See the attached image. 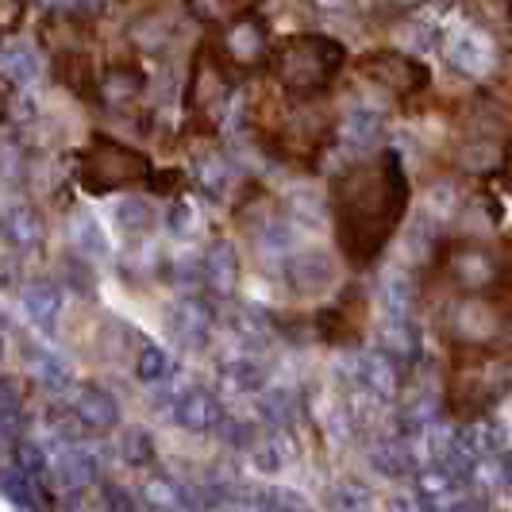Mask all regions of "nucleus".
Instances as JSON below:
<instances>
[{
    "label": "nucleus",
    "mask_w": 512,
    "mask_h": 512,
    "mask_svg": "<svg viewBox=\"0 0 512 512\" xmlns=\"http://www.w3.org/2000/svg\"><path fill=\"white\" fill-rule=\"evenodd\" d=\"M220 54L228 58V66L235 74H258L262 66H270V54H274V39H270V27L258 12H247L239 20H231L224 27V39H220Z\"/></svg>",
    "instance_id": "6e6552de"
},
{
    "label": "nucleus",
    "mask_w": 512,
    "mask_h": 512,
    "mask_svg": "<svg viewBox=\"0 0 512 512\" xmlns=\"http://www.w3.org/2000/svg\"><path fill=\"white\" fill-rule=\"evenodd\" d=\"M328 201H332L339 251L351 266L366 270L370 262L382 258L409 212L412 189L401 154L374 151L370 158L351 162L343 174H335Z\"/></svg>",
    "instance_id": "f257e3e1"
},
{
    "label": "nucleus",
    "mask_w": 512,
    "mask_h": 512,
    "mask_svg": "<svg viewBox=\"0 0 512 512\" xmlns=\"http://www.w3.org/2000/svg\"><path fill=\"white\" fill-rule=\"evenodd\" d=\"M443 274L466 297H493L505 301L512 293V262L493 251V243L462 239L443 251Z\"/></svg>",
    "instance_id": "39448f33"
},
{
    "label": "nucleus",
    "mask_w": 512,
    "mask_h": 512,
    "mask_svg": "<svg viewBox=\"0 0 512 512\" xmlns=\"http://www.w3.org/2000/svg\"><path fill=\"white\" fill-rule=\"evenodd\" d=\"M43 239H47V224H43V212L35 205H8L4 212V243L12 247V251H39L43 247Z\"/></svg>",
    "instance_id": "6ab92c4d"
},
{
    "label": "nucleus",
    "mask_w": 512,
    "mask_h": 512,
    "mask_svg": "<svg viewBox=\"0 0 512 512\" xmlns=\"http://www.w3.org/2000/svg\"><path fill=\"white\" fill-rule=\"evenodd\" d=\"M247 455H251V462H255V470H262V474H278V470L285 466L282 428H274V436L258 439Z\"/></svg>",
    "instance_id": "37998d69"
},
{
    "label": "nucleus",
    "mask_w": 512,
    "mask_h": 512,
    "mask_svg": "<svg viewBox=\"0 0 512 512\" xmlns=\"http://www.w3.org/2000/svg\"><path fill=\"white\" fill-rule=\"evenodd\" d=\"M20 308H24V316L35 328L51 332L58 324V312H62V285L51 282V278H31L20 289Z\"/></svg>",
    "instance_id": "aec40b11"
},
{
    "label": "nucleus",
    "mask_w": 512,
    "mask_h": 512,
    "mask_svg": "<svg viewBox=\"0 0 512 512\" xmlns=\"http://www.w3.org/2000/svg\"><path fill=\"white\" fill-rule=\"evenodd\" d=\"M347 66V47L335 35L320 31H297L274 43L270 70L282 85L285 97L293 101H316L335 85V77Z\"/></svg>",
    "instance_id": "f03ea898"
},
{
    "label": "nucleus",
    "mask_w": 512,
    "mask_h": 512,
    "mask_svg": "<svg viewBox=\"0 0 512 512\" xmlns=\"http://www.w3.org/2000/svg\"><path fill=\"white\" fill-rule=\"evenodd\" d=\"M147 93V74L139 70V66H112V70H104L101 77V101L112 104V108H131V104L139 101Z\"/></svg>",
    "instance_id": "bb28decb"
},
{
    "label": "nucleus",
    "mask_w": 512,
    "mask_h": 512,
    "mask_svg": "<svg viewBox=\"0 0 512 512\" xmlns=\"http://www.w3.org/2000/svg\"><path fill=\"white\" fill-rule=\"evenodd\" d=\"M220 374H224V382H228L235 393H262L266 382H270L266 362L258 359L251 347H239V351L224 355V359H220Z\"/></svg>",
    "instance_id": "393cba45"
},
{
    "label": "nucleus",
    "mask_w": 512,
    "mask_h": 512,
    "mask_svg": "<svg viewBox=\"0 0 512 512\" xmlns=\"http://www.w3.org/2000/svg\"><path fill=\"white\" fill-rule=\"evenodd\" d=\"M39 70H43V62H39L35 47H27V43H8L4 54H0V74H4V81H8L12 89L35 85Z\"/></svg>",
    "instance_id": "2f4dec72"
},
{
    "label": "nucleus",
    "mask_w": 512,
    "mask_h": 512,
    "mask_svg": "<svg viewBox=\"0 0 512 512\" xmlns=\"http://www.w3.org/2000/svg\"><path fill=\"white\" fill-rule=\"evenodd\" d=\"M231 85L235 81H231L228 58L216 51L212 43H201L197 54H193L189 77H185V108H189V116L220 124L231 104Z\"/></svg>",
    "instance_id": "423d86ee"
},
{
    "label": "nucleus",
    "mask_w": 512,
    "mask_h": 512,
    "mask_svg": "<svg viewBox=\"0 0 512 512\" xmlns=\"http://www.w3.org/2000/svg\"><path fill=\"white\" fill-rule=\"evenodd\" d=\"M54 12H62V16H85L89 8H93V0H47Z\"/></svg>",
    "instance_id": "864d4df0"
},
{
    "label": "nucleus",
    "mask_w": 512,
    "mask_h": 512,
    "mask_svg": "<svg viewBox=\"0 0 512 512\" xmlns=\"http://www.w3.org/2000/svg\"><path fill=\"white\" fill-rule=\"evenodd\" d=\"M151 174L154 166L147 154L120 143V139H108V135H93V143L77 158V181L93 197L139 189V185L151 181Z\"/></svg>",
    "instance_id": "20e7f679"
},
{
    "label": "nucleus",
    "mask_w": 512,
    "mask_h": 512,
    "mask_svg": "<svg viewBox=\"0 0 512 512\" xmlns=\"http://www.w3.org/2000/svg\"><path fill=\"white\" fill-rule=\"evenodd\" d=\"M497 470H501V482L512 486V447H505V451L497 455Z\"/></svg>",
    "instance_id": "5fc2aeb1"
},
{
    "label": "nucleus",
    "mask_w": 512,
    "mask_h": 512,
    "mask_svg": "<svg viewBox=\"0 0 512 512\" xmlns=\"http://www.w3.org/2000/svg\"><path fill=\"white\" fill-rule=\"evenodd\" d=\"M104 505L108 509H139V501L124 486H104Z\"/></svg>",
    "instance_id": "603ef678"
},
{
    "label": "nucleus",
    "mask_w": 512,
    "mask_h": 512,
    "mask_svg": "<svg viewBox=\"0 0 512 512\" xmlns=\"http://www.w3.org/2000/svg\"><path fill=\"white\" fill-rule=\"evenodd\" d=\"M355 70H359V77L374 81L378 89L401 97V101L428 93V85H432V70H428L420 58L401 54V51H366L359 62H355Z\"/></svg>",
    "instance_id": "0eeeda50"
},
{
    "label": "nucleus",
    "mask_w": 512,
    "mask_h": 512,
    "mask_svg": "<svg viewBox=\"0 0 512 512\" xmlns=\"http://www.w3.org/2000/svg\"><path fill=\"white\" fill-rule=\"evenodd\" d=\"M332 135L343 143V147H351V151L374 154L378 139H382V116H378L374 108H362V104H355V108H347V112L335 120Z\"/></svg>",
    "instance_id": "a211bd4d"
},
{
    "label": "nucleus",
    "mask_w": 512,
    "mask_h": 512,
    "mask_svg": "<svg viewBox=\"0 0 512 512\" xmlns=\"http://www.w3.org/2000/svg\"><path fill=\"white\" fill-rule=\"evenodd\" d=\"M509 4H512V0H509Z\"/></svg>",
    "instance_id": "13d9d810"
},
{
    "label": "nucleus",
    "mask_w": 512,
    "mask_h": 512,
    "mask_svg": "<svg viewBox=\"0 0 512 512\" xmlns=\"http://www.w3.org/2000/svg\"><path fill=\"white\" fill-rule=\"evenodd\" d=\"M47 493H51V486L39 474H31L16 462L4 466V501L12 509H39V505H47Z\"/></svg>",
    "instance_id": "cd10ccee"
},
{
    "label": "nucleus",
    "mask_w": 512,
    "mask_h": 512,
    "mask_svg": "<svg viewBox=\"0 0 512 512\" xmlns=\"http://www.w3.org/2000/svg\"><path fill=\"white\" fill-rule=\"evenodd\" d=\"M347 374H351V378L359 382V389H366L370 397H378V401H401V389H405V366L393 359V355H385L382 347L362 351Z\"/></svg>",
    "instance_id": "4468645a"
},
{
    "label": "nucleus",
    "mask_w": 512,
    "mask_h": 512,
    "mask_svg": "<svg viewBox=\"0 0 512 512\" xmlns=\"http://www.w3.org/2000/svg\"><path fill=\"white\" fill-rule=\"evenodd\" d=\"M166 228L174 231V235H189V231L197 228V208L189 205L185 197H174L170 212H166Z\"/></svg>",
    "instance_id": "09e8293b"
},
{
    "label": "nucleus",
    "mask_w": 512,
    "mask_h": 512,
    "mask_svg": "<svg viewBox=\"0 0 512 512\" xmlns=\"http://www.w3.org/2000/svg\"><path fill=\"white\" fill-rule=\"evenodd\" d=\"M54 77L66 85V89H74L77 97H85V101H101V81L93 74V66H89V58L77 51H66L54 58Z\"/></svg>",
    "instance_id": "c85d7f7f"
},
{
    "label": "nucleus",
    "mask_w": 512,
    "mask_h": 512,
    "mask_svg": "<svg viewBox=\"0 0 512 512\" xmlns=\"http://www.w3.org/2000/svg\"><path fill=\"white\" fill-rule=\"evenodd\" d=\"M239 220H247V235L255 239L258 251H266V255H270V251H274V255H285V251H289V243H293V224H289L285 212L247 205Z\"/></svg>",
    "instance_id": "f3484780"
},
{
    "label": "nucleus",
    "mask_w": 512,
    "mask_h": 512,
    "mask_svg": "<svg viewBox=\"0 0 512 512\" xmlns=\"http://www.w3.org/2000/svg\"><path fill=\"white\" fill-rule=\"evenodd\" d=\"M370 470L374 474H382L389 482H405V478H416V455H412L409 439H378V443H370Z\"/></svg>",
    "instance_id": "5701e85b"
},
{
    "label": "nucleus",
    "mask_w": 512,
    "mask_h": 512,
    "mask_svg": "<svg viewBox=\"0 0 512 512\" xmlns=\"http://www.w3.org/2000/svg\"><path fill=\"white\" fill-rule=\"evenodd\" d=\"M447 328L459 339V347H489L505 328V305L493 297H470L447 312Z\"/></svg>",
    "instance_id": "1a4fd4ad"
},
{
    "label": "nucleus",
    "mask_w": 512,
    "mask_h": 512,
    "mask_svg": "<svg viewBox=\"0 0 512 512\" xmlns=\"http://www.w3.org/2000/svg\"><path fill=\"white\" fill-rule=\"evenodd\" d=\"M258 409H262L270 428H289L297 420V412H301V397H297L293 385H274V389L266 385L262 397H258Z\"/></svg>",
    "instance_id": "f704fd0d"
},
{
    "label": "nucleus",
    "mask_w": 512,
    "mask_h": 512,
    "mask_svg": "<svg viewBox=\"0 0 512 512\" xmlns=\"http://www.w3.org/2000/svg\"><path fill=\"white\" fill-rule=\"evenodd\" d=\"M201 285L212 297H231L239 289V251L231 239H212L201 255Z\"/></svg>",
    "instance_id": "dca6fc26"
},
{
    "label": "nucleus",
    "mask_w": 512,
    "mask_h": 512,
    "mask_svg": "<svg viewBox=\"0 0 512 512\" xmlns=\"http://www.w3.org/2000/svg\"><path fill=\"white\" fill-rule=\"evenodd\" d=\"M58 266H62V282L74 285L81 297H89V293L97 289V285H93V266H89V255H81V251H77V258L66 255Z\"/></svg>",
    "instance_id": "49530a36"
},
{
    "label": "nucleus",
    "mask_w": 512,
    "mask_h": 512,
    "mask_svg": "<svg viewBox=\"0 0 512 512\" xmlns=\"http://www.w3.org/2000/svg\"><path fill=\"white\" fill-rule=\"evenodd\" d=\"M120 459L128 462V466H151L154 462V439H151V432L147 428H124L120 432Z\"/></svg>",
    "instance_id": "79ce46f5"
},
{
    "label": "nucleus",
    "mask_w": 512,
    "mask_h": 512,
    "mask_svg": "<svg viewBox=\"0 0 512 512\" xmlns=\"http://www.w3.org/2000/svg\"><path fill=\"white\" fill-rule=\"evenodd\" d=\"M228 324H231V335L239 339V347H251V351H262L274 339V320L255 305H235Z\"/></svg>",
    "instance_id": "c756f323"
},
{
    "label": "nucleus",
    "mask_w": 512,
    "mask_h": 512,
    "mask_svg": "<svg viewBox=\"0 0 512 512\" xmlns=\"http://www.w3.org/2000/svg\"><path fill=\"white\" fill-rule=\"evenodd\" d=\"M170 412H174V424L193 432V436H208L224 424V405L216 393H208L205 385H185L178 393H170Z\"/></svg>",
    "instance_id": "f8f14e48"
},
{
    "label": "nucleus",
    "mask_w": 512,
    "mask_h": 512,
    "mask_svg": "<svg viewBox=\"0 0 512 512\" xmlns=\"http://www.w3.org/2000/svg\"><path fill=\"white\" fill-rule=\"evenodd\" d=\"M170 374H174V359L158 343H139V351H135V378L143 385H162Z\"/></svg>",
    "instance_id": "ea45409f"
},
{
    "label": "nucleus",
    "mask_w": 512,
    "mask_h": 512,
    "mask_svg": "<svg viewBox=\"0 0 512 512\" xmlns=\"http://www.w3.org/2000/svg\"><path fill=\"white\" fill-rule=\"evenodd\" d=\"M285 208L297 216V220H308V224H320L324 220V212H332V201H324L320 193H312V189H297L289 201H285Z\"/></svg>",
    "instance_id": "a18cd8bd"
},
{
    "label": "nucleus",
    "mask_w": 512,
    "mask_h": 512,
    "mask_svg": "<svg viewBox=\"0 0 512 512\" xmlns=\"http://www.w3.org/2000/svg\"><path fill=\"white\" fill-rule=\"evenodd\" d=\"M24 16H27V0H0V24H4L8 35L24 24Z\"/></svg>",
    "instance_id": "3c124183"
},
{
    "label": "nucleus",
    "mask_w": 512,
    "mask_h": 512,
    "mask_svg": "<svg viewBox=\"0 0 512 512\" xmlns=\"http://www.w3.org/2000/svg\"><path fill=\"white\" fill-rule=\"evenodd\" d=\"M216 324V312L201 297H181L178 305H170L166 312V332L178 343L181 351H201L208 347V335Z\"/></svg>",
    "instance_id": "2eb2a0df"
},
{
    "label": "nucleus",
    "mask_w": 512,
    "mask_h": 512,
    "mask_svg": "<svg viewBox=\"0 0 512 512\" xmlns=\"http://www.w3.org/2000/svg\"><path fill=\"white\" fill-rule=\"evenodd\" d=\"M70 243H74L81 255L89 258H108L112 247H108V235H104L101 220L89 212V208H74L70 216Z\"/></svg>",
    "instance_id": "72a5a7b5"
},
{
    "label": "nucleus",
    "mask_w": 512,
    "mask_h": 512,
    "mask_svg": "<svg viewBox=\"0 0 512 512\" xmlns=\"http://www.w3.org/2000/svg\"><path fill=\"white\" fill-rule=\"evenodd\" d=\"M332 505H339V509H366L370 505V493L359 482H343V486H335Z\"/></svg>",
    "instance_id": "8fccbe9b"
},
{
    "label": "nucleus",
    "mask_w": 512,
    "mask_h": 512,
    "mask_svg": "<svg viewBox=\"0 0 512 512\" xmlns=\"http://www.w3.org/2000/svg\"><path fill=\"white\" fill-rule=\"evenodd\" d=\"M355 301H343V305H332L324 308L320 316H316V335L324 339V343H335V347H355L359 343V316L351 312Z\"/></svg>",
    "instance_id": "7c9ffc66"
},
{
    "label": "nucleus",
    "mask_w": 512,
    "mask_h": 512,
    "mask_svg": "<svg viewBox=\"0 0 512 512\" xmlns=\"http://www.w3.org/2000/svg\"><path fill=\"white\" fill-rule=\"evenodd\" d=\"M312 8H320V12H347L355 0H308Z\"/></svg>",
    "instance_id": "6e6d98bb"
},
{
    "label": "nucleus",
    "mask_w": 512,
    "mask_h": 512,
    "mask_svg": "<svg viewBox=\"0 0 512 512\" xmlns=\"http://www.w3.org/2000/svg\"><path fill=\"white\" fill-rule=\"evenodd\" d=\"M282 274L297 297L316 301V297H324V293L335 289V258L328 251H316V247L293 251V255L285 258Z\"/></svg>",
    "instance_id": "9b49d317"
},
{
    "label": "nucleus",
    "mask_w": 512,
    "mask_h": 512,
    "mask_svg": "<svg viewBox=\"0 0 512 512\" xmlns=\"http://www.w3.org/2000/svg\"><path fill=\"white\" fill-rule=\"evenodd\" d=\"M74 412L81 416V424L89 432H112L120 428V405L116 397L101 389V385H81L74 393Z\"/></svg>",
    "instance_id": "4be33fe9"
},
{
    "label": "nucleus",
    "mask_w": 512,
    "mask_h": 512,
    "mask_svg": "<svg viewBox=\"0 0 512 512\" xmlns=\"http://www.w3.org/2000/svg\"><path fill=\"white\" fill-rule=\"evenodd\" d=\"M143 493H147L151 509H193V486L174 482L170 474H151Z\"/></svg>",
    "instance_id": "58836bf2"
},
{
    "label": "nucleus",
    "mask_w": 512,
    "mask_h": 512,
    "mask_svg": "<svg viewBox=\"0 0 512 512\" xmlns=\"http://www.w3.org/2000/svg\"><path fill=\"white\" fill-rule=\"evenodd\" d=\"M378 347L385 355H393L405 370H416L424 359V343L412 328V320H405V316H385L382 328H378Z\"/></svg>",
    "instance_id": "412c9836"
},
{
    "label": "nucleus",
    "mask_w": 512,
    "mask_h": 512,
    "mask_svg": "<svg viewBox=\"0 0 512 512\" xmlns=\"http://www.w3.org/2000/svg\"><path fill=\"white\" fill-rule=\"evenodd\" d=\"M255 509H274V512H297L305 509V497H297L285 486H266L255 493Z\"/></svg>",
    "instance_id": "de8ad7c7"
},
{
    "label": "nucleus",
    "mask_w": 512,
    "mask_h": 512,
    "mask_svg": "<svg viewBox=\"0 0 512 512\" xmlns=\"http://www.w3.org/2000/svg\"><path fill=\"white\" fill-rule=\"evenodd\" d=\"M101 478V459L93 451L77 447V443H70L66 451H58L51 459V470H47L51 493H85V489L101 486Z\"/></svg>",
    "instance_id": "ddd939ff"
},
{
    "label": "nucleus",
    "mask_w": 512,
    "mask_h": 512,
    "mask_svg": "<svg viewBox=\"0 0 512 512\" xmlns=\"http://www.w3.org/2000/svg\"><path fill=\"white\" fill-rule=\"evenodd\" d=\"M24 359L31 366V374L47 389H66L70 385V362L51 347H24Z\"/></svg>",
    "instance_id": "4c0bfd02"
},
{
    "label": "nucleus",
    "mask_w": 512,
    "mask_h": 512,
    "mask_svg": "<svg viewBox=\"0 0 512 512\" xmlns=\"http://www.w3.org/2000/svg\"><path fill=\"white\" fill-rule=\"evenodd\" d=\"M216 436L224 439L231 451H251L258 439H262V432H258L251 420H239V416H224V424L216 428Z\"/></svg>",
    "instance_id": "c03bdc74"
},
{
    "label": "nucleus",
    "mask_w": 512,
    "mask_h": 512,
    "mask_svg": "<svg viewBox=\"0 0 512 512\" xmlns=\"http://www.w3.org/2000/svg\"><path fill=\"white\" fill-rule=\"evenodd\" d=\"M462 439L482 455V459H497L505 447H509V432H505V424H497V420H489V416H478V420H470L466 428H459Z\"/></svg>",
    "instance_id": "c9c22d12"
},
{
    "label": "nucleus",
    "mask_w": 512,
    "mask_h": 512,
    "mask_svg": "<svg viewBox=\"0 0 512 512\" xmlns=\"http://www.w3.org/2000/svg\"><path fill=\"white\" fill-rule=\"evenodd\" d=\"M443 58L462 77H486L497 66V43L493 35L474 24H455L443 35Z\"/></svg>",
    "instance_id": "9d476101"
},
{
    "label": "nucleus",
    "mask_w": 512,
    "mask_h": 512,
    "mask_svg": "<svg viewBox=\"0 0 512 512\" xmlns=\"http://www.w3.org/2000/svg\"><path fill=\"white\" fill-rule=\"evenodd\" d=\"M505 178L512 181V139H509V147H505Z\"/></svg>",
    "instance_id": "4d7b16f0"
},
{
    "label": "nucleus",
    "mask_w": 512,
    "mask_h": 512,
    "mask_svg": "<svg viewBox=\"0 0 512 512\" xmlns=\"http://www.w3.org/2000/svg\"><path fill=\"white\" fill-rule=\"evenodd\" d=\"M193 178L205 189L212 201H228L231 193L239 189V170L228 154L220 151H205L197 162H193Z\"/></svg>",
    "instance_id": "b1692460"
},
{
    "label": "nucleus",
    "mask_w": 512,
    "mask_h": 512,
    "mask_svg": "<svg viewBox=\"0 0 512 512\" xmlns=\"http://www.w3.org/2000/svg\"><path fill=\"white\" fill-rule=\"evenodd\" d=\"M185 12L205 27H228L231 20L258 12V0H185Z\"/></svg>",
    "instance_id": "473e14b6"
},
{
    "label": "nucleus",
    "mask_w": 512,
    "mask_h": 512,
    "mask_svg": "<svg viewBox=\"0 0 512 512\" xmlns=\"http://www.w3.org/2000/svg\"><path fill=\"white\" fill-rule=\"evenodd\" d=\"M416 301H420V285L409 270H389L378 282V305H382L385 316H405L412 320L416 312Z\"/></svg>",
    "instance_id": "a878e982"
},
{
    "label": "nucleus",
    "mask_w": 512,
    "mask_h": 512,
    "mask_svg": "<svg viewBox=\"0 0 512 512\" xmlns=\"http://www.w3.org/2000/svg\"><path fill=\"white\" fill-rule=\"evenodd\" d=\"M512 385V370L505 359L489 355V347H459L455 355V374L447 382L451 409L462 412L466 420L486 416Z\"/></svg>",
    "instance_id": "7ed1b4c3"
},
{
    "label": "nucleus",
    "mask_w": 512,
    "mask_h": 512,
    "mask_svg": "<svg viewBox=\"0 0 512 512\" xmlns=\"http://www.w3.org/2000/svg\"><path fill=\"white\" fill-rule=\"evenodd\" d=\"M24 382L16 374H4V385H0V428H4V447L16 443V432H20V412H24V397H20Z\"/></svg>",
    "instance_id": "a19ab883"
},
{
    "label": "nucleus",
    "mask_w": 512,
    "mask_h": 512,
    "mask_svg": "<svg viewBox=\"0 0 512 512\" xmlns=\"http://www.w3.org/2000/svg\"><path fill=\"white\" fill-rule=\"evenodd\" d=\"M112 220H116L120 235L143 239V235H151V228H154V208H151V201H143V197H120L116 208H112Z\"/></svg>",
    "instance_id": "e433bc0d"
}]
</instances>
